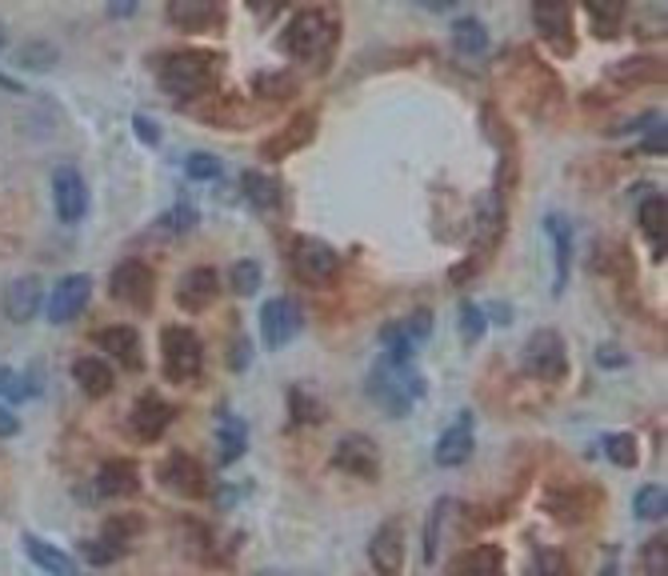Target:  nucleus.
Instances as JSON below:
<instances>
[{"mask_svg": "<svg viewBox=\"0 0 668 576\" xmlns=\"http://www.w3.org/2000/svg\"><path fill=\"white\" fill-rule=\"evenodd\" d=\"M52 204H57V216L65 224H77L89 209V189H84V177L77 168H57L52 173Z\"/></svg>", "mask_w": 668, "mask_h": 576, "instance_id": "nucleus-10", "label": "nucleus"}, {"mask_svg": "<svg viewBox=\"0 0 668 576\" xmlns=\"http://www.w3.org/2000/svg\"><path fill=\"white\" fill-rule=\"evenodd\" d=\"M16 60H21V64H28V69H48V64L57 60V52H52L48 45H24Z\"/></svg>", "mask_w": 668, "mask_h": 576, "instance_id": "nucleus-39", "label": "nucleus"}, {"mask_svg": "<svg viewBox=\"0 0 668 576\" xmlns=\"http://www.w3.org/2000/svg\"><path fill=\"white\" fill-rule=\"evenodd\" d=\"M161 224H168L173 233H188V228L197 224V212H192V209H188V204H185V209H176L173 216H165V221H161Z\"/></svg>", "mask_w": 668, "mask_h": 576, "instance_id": "nucleus-43", "label": "nucleus"}, {"mask_svg": "<svg viewBox=\"0 0 668 576\" xmlns=\"http://www.w3.org/2000/svg\"><path fill=\"white\" fill-rule=\"evenodd\" d=\"M293 409H296V421H320V409L317 400H305V392H293Z\"/></svg>", "mask_w": 668, "mask_h": 576, "instance_id": "nucleus-42", "label": "nucleus"}, {"mask_svg": "<svg viewBox=\"0 0 668 576\" xmlns=\"http://www.w3.org/2000/svg\"><path fill=\"white\" fill-rule=\"evenodd\" d=\"M137 532H141V520L137 517H113L105 525V537H101V541H108L113 549H120V544L129 541V537H137Z\"/></svg>", "mask_w": 668, "mask_h": 576, "instance_id": "nucleus-35", "label": "nucleus"}, {"mask_svg": "<svg viewBox=\"0 0 668 576\" xmlns=\"http://www.w3.org/2000/svg\"><path fill=\"white\" fill-rule=\"evenodd\" d=\"M36 308H40V281L36 277H16L4 289V317L24 325V320L36 317Z\"/></svg>", "mask_w": 668, "mask_h": 576, "instance_id": "nucleus-16", "label": "nucleus"}, {"mask_svg": "<svg viewBox=\"0 0 668 576\" xmlns=\"http://www.w3.org/2000/svg\"><path fill=\"white\" fill-rule=\"evenodd\" d=\"M532 21L537 33L549 40L552 48H573V9L569 0H532Z\"/></svg>", "mask_w": 668, "mask_h": 576, "instance_id": "nucleus-11", "label": "nucleus"}, {"mask_svg": "<svg viewBox=\"0 0 668 576\" xmlns=\"http://www.w3.org/2000/svg\"><path fill=\"white\" fill-rule=\"evenodd\" d=\"M597 356H600V361H605V365H609V368L624 365V356H617V349H612V344H605V349H597Z\"/></svg>", "mask_w": 668, "mask_h": 576, "instance_id": "nucleus-49", "label": "nucleus"}, {"mask_svg": "<svg viewBox=\"0 0 668 576\" xmlns=\"http://www.w3.org/2000/svg\"><path fill=\"white\" fill-rule=\"evenodd\" d=\"M216 436H221V460H236L248 445L245 421H236L233 412H221V421H216Z\"/></svg>", "mask_w": 668, "mask_h": 576, "instance_id": "nucleus-24", "label": "nucleus"}, {"mask_svg": "<svg viewBox=\"0 0 668 576\" xmlns=\"http://www.w3.org/2000/svg\"><path fill=\"white\" fill-rule=\"evenodd\" d=\"M212 296H216V272L212 269L185 272V281H180V289H176V301H180V308H188V313L209 308Z\"/></svg>", "mask_w": 668, "mask_h": 576, "instance_id": "nucleus-18", "label": "nucleus"}, {"mask_svg": "<svg viewBox=\"0 0 668 576\" xmlns=\"http://www.w3.org/2000/svg\"><path fill=\"white\" fill-rule=\"evenodd\" d=\"M168 424H173V404H165L161 397L137 400V409H132V433L141 436V440H156Z\"/></svg>", "mask_w": 668, "mask_h": 576, "instance_id": "nucleus-17", "label": "nucleus"}, {"mask_svg": "<svg viewBox=\"0 0 668 576\" xmlns=\"http://www.w3.org/2000/svg\"><path fill=\"white\" fill-rule=\"evenodd\" d=\"M161 481H165V489H173V493H180V496L204 493V472H200V465L192 457H180V452H173V457L165 460Z\"/></svg>", "mask_w": 668, "mask_h": 576, "instance_id": "nucleus-15", "label": "nucleus"}, {"mask_svg": "<svg viewBox=\"0 0 668 576\" xmlns=\"http://www.w3.org/2000/svg\"><path fill=\"white\" fill-rule=\"evenodd\" d=\"M96 344L113 353L125 368H141V337L129 329V325H117V329H105L96 337Z\"/></svg>", "mask_w": 668, "mask_h": 576, "instance_id": "nucleus-20", "label": "nucleus"}, {"mask_svg": "<svg viewBox=\"0 0 668 576\" xmlns=\"http://www.w3.org/2000/svg\"><path fill=\"white\" fill-rule=\"evenodd\" d=\"M293 265H296V277H301V281L329 284L340 269V257H337V248H329L325 240L305 236V240H296V248H293Z\"/></svg>", "mask_w": 668, "mask_h": 576, "instance_id": "nucleus-6", "label": "nucleus"}, {"mask_svg": "<svg viewBox=\"0 0 668 576\" xmlns=\"http://www.w3.org/2000/svg\"><path fill=\"white\" fill-rule=\"evenodd\" d=\"M421 4H424L429 12H445V9H453L457 0H421Z\"/></svg>", "mask_w": 668, "mask_h": 576, "instance_id": "nucleus-50", "label": "nucleus"}, {"mask_svg": "<svg viewBox=\"0 0 668 576\" xmlns=\"http://www.w3.org/2000/svg\"><path fill=\"white\" fill-rule=\"evenodd\" d=\"M96 489L105 496H132L141 489V472H137L132 460H108L101 477H96Z\"/></svg>", "mask_w": 668, "mask_h": 576, "instance_id": "nucleus-19", "label": "nucleus"}, {"mask_svg": "<svg viewBox=\"0 0 668 576\" xmlns=\"http://www.w3.org/2000/svg\"><path fill=\"white\" fill-rule=\"evenodd\" d=\"M253 349H248V341H236L233 344V368H248V361H253Z\"/></svg>", "mask_w": 668, "mask_h": 576, "instance_id": "nucleus-46", "label": "nucleus"}, {"mask_svg": "<svg viewBox=\"0 0 668 576\" xmlns=\"http://www.w3.org/2000/svg\"><path fill=\"white\" fill-rule=\"evenodd\" d=\"M16 428H21V421H16V416L0 404V436H16Z\"/></svg>", "mask_w": 668, "mask_h": 576, "instance_id": "nucleus-45", "label": "nucleus"}, {"mask_svg": "<svg viewBox=\"0 0 668 576\" xmlns=\"http://www.w3.org/2000/svg\"><path fill=\"white\" fill-rule=\"evenodd\" d=\"M24 553L33 556V565H40L45 573H60V576L77 573V561H72V556H65L60 549H48L40 537H24Z\"/></svg>", "mask_w": 668, "mask_h": 576, "instance_id": "nucleus-23", "label": "nucleus"}, {"mask_svg": "<svg viewBox=\"0 0 668 576\" xmlns=\"http://www.w3.org/2000/svg\"><path fill=\"white\" fill-rule=\"evenodd\" d=\"M72 377L77 385L89 392V397H105L108 388H113V368L105 361H96V356H81L77 365H72Z\"/></svg>", "mask_w": 668, "mask_h": 576, "instance_id": "nucleus-21", "label": "nucleus"}, {"mask_svg": "<svg viewBox=\"0 0 668 576\" xmlns=\"http://www.w3.org/2000/svg\"><path fill=\"white\" fill-rule=\"evenodd\" d=\"M28 388H24L21 373H12V368H0V397H9V400H21Z\"/></svg>", "mask_w": 668, "mask_h": 576, "instance_id": "nucleus-41", "label": "nucleus"}, {"mask_svg": "<svg viewBox=\"0 0 668 576\" xmlns=\"http://www.w3.org/2000/svg\"><path fill=\"white\" fill-rule=\"evenodd\" d=\"M281 45L296 60H317L332 48V21L320 12H301L289 28H284Z\"/></svg>", "mask_w": 668, "mask_h": 576, "instance_id": "nucleus-3", "label": "nucleus"}, {"mask_svg": "<svg viewBox=\"0 0 668 576\" xmlns=\"http://www.w3.org/2000/svg\"><path fill=\"white\" fill-rule=\"evenodd\" d=\"M301 325H305V317H301L296 301H289V296H277V301L260 308V337H265L269 349H281V344L293 341Z\"/></svg>", "mask_w": 668, "mask_h": 576, "instance_id": "nucleus-7", "label": "nucleus"}, {"mask_svg": "<svg viewBox=\"0 0 668 576\" xmlns=\"http://www.w3.org/2000/svg\"><path fill=\"white\" fill-rule=\"evenodd\" d=\"M453 40H457V48L465 52V57H481L484 48H489V33H484V24L472 21V16L457 21V28H453Z\"/></svg>", "mask_w": 668, "mask_h": 576, "instance_id": "nucleus-27", "label": "nucleus"}, {"mask_svg": "<svg viewBox=\"0 0 668 576\" xmlns=\"http://www.w3.org/2000/svg\"><path fill=\"white\" fill-rule=\"evenodd\" d=\"M445 508H448V501L445 505H436L433 508V517H429V529H424V561H429V565H433L436 561V549H441V525H445Z\"/></svg>", "mask_w": 668, "mask_h": 576, "instance_id": "nucleus-38", "label": "nucleus"}, {"mask_svg": "<svg viewBox=\"0 0 668 576\" xmlns=\"http://www.w3.org/2000/svg\"><path fill=\"white\" fill-rule=\"evenodd\" d=\"M233 289L241 296H253L260 289V265L257 260H241V265H233Z\"/></svg>", "mask_w": 668, "mask_h": 576, "instance_id": "nucleus-34", "label": "nucleus"}, {"mask_svg": "<svg viewBox=\"0 0 668 576\" xmlns=\"http://www.w3.org/2000/svg\"><path fill=\"white\" fill-rule=\"evenodd\" d=\"M89 296H93V281H89L84 272L65 277V281L52 289V296H48V320H52V325H69L72 317H81L84 313Z\"/></svg>", "mask_w": 668, "mask_h": 576, "instance_id": "nucleus-8", "label": "nucleus"}, {"mask_svg": "<svg viewBox=\"0 0 668 576\" xmlns=\"http://www.w3.org/2000/svg\"><path fill=\"white\" fill-rule=\"evenodd\" d=\"M641 228H645V236L653 240L657 260H660L665 257V197H660V192L641 200Z\"/></svg>", "mask_w": 668, "mask_h": 576, "instance_id": "nucleus-22", "label": "nucleus"}, {"mask_svg": "<svg viewBox=\"0 0 668 576\" xmlns=\"http://www.w3.org/2000/svg\"><path fill=\"white\" fill-rule=\"evenodd\" d=\"M588 4V16L597 24L600 36H617L624 21V9H629V0H585Z\"/></svg>", "mask_w": 668, "mask_h": 576, "instance_id": "nucleus-25", "label": "nucleus"}, {"mask_svg": "<svg viewBox=\"0 0 668 576\" xmlns=\"http://www.w3.org/2000/svg\"><path fill=\"white\" fill-rule=\"evenodd\" d=\"M605 457H609L617 469H633V465H636V440L629 433H609V436H605Z\"/></svg>", "mask_w": 668, "mask_h": 576, "instance_id": "nucleus-30", "label": "nucleus"}, {"mask_svg": "<svg viewBox=\"0 0 668 576\" xmlns=\"http://www.w3.org/2000/svg\"><path fill=\"white\" fill-rule=\"evenodd\" d=\"M525 365L532 368V377L556 385V380L569 373V349H564L561 332H552V329L532 332L525 344Z\"/></svg>", "mask_w": 668, "mask_h": 576, "instance_id": "nucleus-5", "label": "nucleus"}, {"mask_svg": "<svg viewBox=\"0 0 668 576\" xmlns=\"http://www.w3.org/2000/svg\"><path fill=\"white\" fill-rule=\"evenodd\" d=\"M168 16L176 24H185V28H200V24L212 21V0H173Z\"/></svg>", "mask_w": 668, "mask_h": 576, "instance_id": "nucleus-28", "label": "nucleus"}, {"mask_svg": "<svg viewBox=\"0 0 668 576\" xmlns=\"http://www.w3.org/2000/svg\"><path fill=\"white\" fill-rule=\"evenodd\" d=\"M113 296L132 308L153 305V272H149V265H141V260L117 265V269H113Z\"/></svg>", "mask_w": 668, "mask_h": 576, "instance_id": "nucleus-9", "label": "nucleus"}, {"mask_svg": "<svg viewBox=\"0 0 668 576\" xmlns=\"http://www.w3.org/2000/svg\"><path fill=\"white\" fill-rule=\"evenodd\" d=\"M108 12L113 16H132L137 12V0H108Z\"/></svg>", "mask_w": 668, "mask_h": 576, "instance_id": "nucleus-48", "label": "nucleus"}, {"mask_svg": "<svg viewBox=\"0 0 668 576\" xmlns=\"http://www.w3.org/2000/svg\"><path fill=\"white\" fill-rule=\"evenodd\" d=\"M481 332H484V313L465 301V305H460V337L472 344V341H481Z\"/></svg>", "mask_w": 668, "mask_h": 576, "instance_id": "nucleus-37", "label": "nucleus"}, {"mask_svg": "<svg viewBox=\"0 0 668 576\" xmlns=\"http://www.w3.org/2000/svg\"><path fill=\"white\" fill-rule=\"evenodd\" d=\"M368 556H373V565L380 568V573H400V565H405V529H400L397 520H388V525H380V529L373 532V544H368Z\"/></svg>", "mask_w": 668, "mask_h": 576, "instance_id": "nucleus-14", "label": "nucleus"}, {"mask_svg": "<svg viewBox=\"0 0 668 576\" xmlns=\"http://www.w3.org/2000/svg\"><path fill=\"white\" fill-rule=\"evenodd\" d=\"M472 452V412H460L457 421L448 424L441 440H436V465L441 469H460Z\"/></svg>", "mask_w": 668, "mask_h": 576, "instance_id": "nucleus-13", "label": "nucleus"}, {"mask_svg": "<svg viewBox=\"0 0 668 576\" xmlns=\"http://www.w3.org/2000/svg\"><path fill=\"white\" fill-rule=\"evenodd\" d=\"M137 129H141V141H149V144H156V141H161V132H156V125H153V120L137 117Z\"/></svg>", "mask_w": 668, "mask_h": 576, "instance_id": "nucleus-47", "label": "nucleus"}, {"mask_svg": "<svg viewBox=\"0 0 668 576\" xmlns=\"http://www.w3.org/2000/svg\"><path fill=\"white\" fill-rule=\"evenodd\" d=\"M645 149H648V153H665V120H660L657 129L648 132V141H645Z\"/></svg>", "mask_w": 668, "mask_h": 576, "instance_id": "nucleus-44", "label": "nucleus"}, {"mask_svg": "<svg viewBox=\"0 0 668 576\" xmlns=\"http://www.w3.org/2000/svg\"><path fill=\"white\" fill-rule=\"evenodd\" d=\"M185 173L192 180H216V177H221V161H216V156H209V153H192L185 161Z\"/></svg>", "mask_w": 668, "mask_h": 576, "instance_id": "nucleus-36", "label": "nucleus"}, {"mask_svg": "<svg viewBox=\"0 0 668 576\" xmlns=\"http://www.w3.org/2000/svg\"><path fill=\"white\" fill-rule=\"evenodd\" d=\"M161 353H165V377L168 380H192L204 365V353H200V341L192 329H165L161 337Z\"/></svg>", "mask_w": 668, "mask_h": 576, "instance_id": "nucleus-4", "label": "nucleus"}, {"mask_svg": "<svg viewBox=\"0 0 668 576\" xmlns=\"http://www.w3.org/2000/svg\"><path fill=\"white\" fill-rule=\"evenodd\" d=\"M665 537H653V541L645 544V573H665L668 565V549H665Z\"/></svg>", "mask_w": 668, "mask_h": 576, "instance_id": "nucleus-40", "label": "nucleus"}, {"mask_svg": "<svg viewBox=\"0 0 668 576\" xmlns=\"http://www.w3.org/2000/svg\"><path fill=\"white\" fill-rule=\"evenodd\" d=\"M424 380L421 373L412 368V361H392V356H380V365L373 368L368 377V397L380 404L392 416H405V412L421 400Z\"/></svg>", "mask_w": 668, "mask_h": 576, "instance_id": "nucleus-1", "label": "nucleus"}, {"mask_svg": "<svg viewBox=\"0 0 668 576\" xmlns=\"http://www.w3.org/2000/svg\"><path fill=\"white\" fill-rule=\"evenodd\" d=\"M212 64L209 52H173L161 64V84L173 96H200L212 84Z\"/></svg>", "mask_w": 668, "mask_h": 576, "instance_id": "nucleus-2", "label": "nucleus"}, {"mask_svg": "<svg viewBox=\"0 0 668 576\" xmlns=\"http://www.w3.org/2000/svg\"><path fill=\"white\" fill-rule=\"evenodd\" d=\"M549 236L556 240V289H552V293H564V281H569V257H573V233H569V221L549 216Z\"/></svg>", "mask_w": 668, "mask_h": 576, "instance_id": "nucleus-26", "label": "nucleus"}, {"mask_svg": "<svg viewBox=\"0 0 668 576\" xmlns=\"http://www.w3.org/2000/svg\"><path fill=\"white\" fill-rule=\"evenodd\" d=\"M0 48H4V24H0Z\"/></svg>", "mask_w": 668, "mask_h": 576, "instance_id": "nucleus-51", "label": "nucleus"}, {"mask_svg": "<svg viewBox=\"0 0 668 576\" xmlns=\"http://www.w3.org/2000/svg\"><path fill=\"white\" fill-rule=\"evenodd\" d=\"M665 508H668V496L660 484H645L636 493V517L641 520H665Z\"/></svg>", "mask_w": 668, "mask_h": 576, "instance_id": "nucleus-31", "label": "nucleus"}, {"mask_svg": "<svg viewBox=\"0 0 668 576\" xmlns=\"http://www.w3.org/2000/svg\"><path fill=\"white\" fill-rule=\"evenodd\" d=\"M504 565V556H501V549H493V544H484L481 553H472V556H460L457 565V573H465V568H469V573H496V568Z\"/></svg>", "mask_w": 668, "mask_h": 576, "instance_id": "nucleus-32", "label": "nucleus"}, {"mask_svg": "<svg viewBox=\"0 0 668 576\" xmlns=\"http://www.w3.org/2000/svg\"><path fill=\"white\" fill-rule=\"evenodd\" d=\"M245 197L257 204V209H269V204H277L281 200V189H277V180H269V177H260V173H245Z\"/></svg>", "mask_w": 668, "mask_h": 576, "instance_id": "nucleus-29", "label": "nucleus"}, {"mask_svg": "<svg viewBox=\"0 0 668 576\" xmlns=\"http://www.w3.org/2000/svg\"><path fill=\"white\" fill-rule=\"evenodd\" d=\"M332 460H337V469L352 472V477H361V481H376V472H380L376 445L361 433L340 436V445H337V452H332Z\"/></svg>", "mask_w": 668, "mask_h": 576, "instance_id": "nucleus-12", "label": "nucleus"}, {"mask_svg": "<svg viewBox=\"0 0 668 576\" xmlns=\"http://www.w3.org/2000/svg\"><path fill=\"white\" fill-rule=\"evenodd\" d=\"M305 137H313V117H301L293 125V132L284 137V141H269L265 144V156H281V153H289V149H296V144L305 141Z\"/></svg>", "mask_w": 668, "mask_h": 576, "instance_id": "nucleus-33", "label": "nucleus"}]
</instances>
